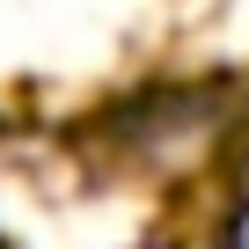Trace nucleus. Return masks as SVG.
<instances>
[{
  "label": "nucleus",
  "mask_w": 249,
  "mask_h": 249,
  "mask_svg": "<svg viewBox=\"0 0 249 249\" xmlns=\"http://www.w3.org/2000/svg\"><path fill=\"white\" fill-rule=\"evenodd\" d=\"M242 117H220V95L205 81H147L140 95H124L117 110V161L140 169L154 183H183L198 169H220L227 161V140H234Z\"/></svg>",
  "instance_id": "nucleus-1"
},
{
  "label": "nucleus",
  "mask_w": 249,
  "mask_h": 249,
  "mask_svg": "<svg viewBox=\"0 0 249 249\" xmlns=\"http://www.w3.org/2000/svg\"><path fill=\"white\" fill-rule=\"evenodd\" d=\"M213 249H249V191H227V205L213 220Z\"/></svg>",
  "instance_id": "nucleus-2"
}]
</instances>
